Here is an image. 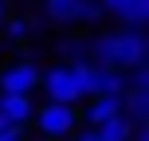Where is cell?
Here are the masks:
<instances>
[{
  "label": "cell",
  "instance_id": "4",
  "mask_svg": "<svg viewBox=\"0 0 149 141\" xmlns=\"http://www.w3.org/2000/svg\"><path fill=\"white\" fill-rule=\"evenodd\" d=\"M39 78H43V67H39L31 55H16L0 67V94H36Z\"/></svg>",
  "mask_w": 149,
  "mask_h": 141
},
{
  "label": "cell",
  "instance_id": "8",
  "mask_svg": "<svg viewBox=\"0 0 149 141\" xmlns=\"http://www.w3.org/2000/svg\"><path fill=\"white\" fill-rule=\"evenodd\" d=\"M0 118H8L12 126L28 129L31 118H36V98H28V94H0Z\"/></svg>",
  "mask_w": 149,
  "mask_h": 141
},
{
  "label": "cell",
  "instance_id": "14",
  "mask_svg": "<svg viewBox=\"0 0 149 141\" xmlns=\"http://www.w3.org/2000/svg\"><path fill=\"white\" fill-rule=\"evenodd\" d=\"M71 141H98V137H94V129H82V126H79V133H74Z\"/></svg>",
  "mask_w": 149,
  "mask_h": 141
},
{
  "label": "cell",
  "instance_id": "7",
  "mask_svg": "<svg viewBox=\"0 0 149 141\" xmlns=\"http://www.w3.org/2000/svg\"><path fill=\"white\" fill-rule=\"evenodd\" d=\"M39 31H43V20H39L36 12H12L0 24V35H4L8 43H31Z\"/></svg>",
  "mask_w": 149,
  "mask_h": 141
},
{
  "label": "cell",
  "instance_id": "12",
  "mask_svg": "<svg viewBox=\"0 0 149 141\" xmlns=\"http://www.w3.org/2000/svg\"><path fill=\"white\" fill-rule=\"evenodd\" d=\"M0 141H24V129L12 126L8 118H0Z\"/></svg>",
  "mask_w": 149,
  "mask_h": 141
},
{
  "label": "cell",
  "instance_id": "1",
  "mask_svg": "<svg viewBox=\"0 0 149 141\" xmlns=\"http://www.w3.org/2000/svg\"><path fill=\"white\" fill-rule=\"evenodd\" d=\"M86 59L106 71H134L149 63V39L137 28H98L86 35Z\"/></svg>",
  "mask_w": 149,
  "mask_h": 141
},
{
  "label": "cell",
  "instance_id": "10",
  "mask_svg": "<svg viewBox=\"0 0 149 141\" xmlns=\"http://www.w3.org/2000/svg\"><path fill=\"white\" fill-rule=\"evenodd\" d=\"M55 55H59V63H79V59H86V35L67 31V35L55 43Z\"/></svg>",
  "mask_w": 149,
  "mask_h": 141
},
{
  "label": "cell",
  "instance_id": "15",
  "mask_svg": "<svg viewBox=\"0 0 149 141\" xmlns=\"http://www.w3.org/2000/svg\"><path fill=\"white\" fill-rule=\"evenodd\" d=\"M8 16H12V4H8V0H0V24H4Z\"/></svg>",
  "mask_w": 149,
  "mask_h": 141
},
{
  "label": "cell",
  "instance_id": "13",
  "mask_svg": "<svg viewBox=\"0 0 149 141\" xmlns=\"http://www.w3.org/2000/svg\"><path fill=\"white\" fill-rule=\"evenodd\" d=\"M130 141H149V126H134V133H130Z\"/></svg>",
  "mask_w": 149,
  "mask_h": 141
},
{
  "label": "cell",
  "instance_id": "2",
  "mask_svg": "<svg viewBox=\"0 0 149 141\" xmlns=\"http://www.w3.org/2000/svg\"><path fill=\"white\" fill-rule=\"evenodd\" d=\"M39 20L55 24L59 31H79V28H102L106 16L98 8V0H43L39 4Z\"/></svg>",
  "mask_w": 149,
  "mask_h": 141
},
{
  "label": "cell",
  "instance_id": "11",
  "mask_svg": "<svg viewBox=\"0 0 149 141\" xmlns=\"http://www.w3.org/2000/svg\"><path fill=\"white\" fill-rule=\"evenodd\" d=\"M130 133H134V126L126 122V114H122V118L102 122V126L94 129V137H98V141H130Z\"/></svg>",
  "mask_w": 149,
  "mask_h": 141
},
{
  "label": "cell",
  "instance_id": "5",
  "mask_svg": "<svg viewBox=\"0 0 149 141\" xmlns=\"http://www.w3.org/2000/svg\"><path fill=\"white\" fill-rule=\"evenodd\" d=\"M39 90L47 94V102H63V106H79L82 102V90H79V78H74L71 63H51V67H43Z\"/></svg>",
  "mask_w": 149,
  "mask_h": 141
},
{
  "label": "cell",
  "instance_id": "9",
  "mask_svg": "<svg viewBox=\"0 0 149 141\" xmlns=\"http://www.w3.org/2000/svg\"><path fill=\"white\" fill-rule=\"evenodd\" d=\"M126 102V122L130 126H149V86H130L122 94Z\"/></svg>",
  "mask_w": 149,
  "mask_h": 141
},
{
  "label": "cell",
  "instance_id": "6",
  "mask_svg": "<svg viewBox=\"0 0 149 141\" xmlns=\"http://www.w3.org/2000/svg\"><path fill=\"white\" fill-rule=\"evenodd\" d=\"M106 20H114L118 28H137L145 31L149 24V0H98Z\"/></svg>",
  "mask_w": 149,
  "mask_h": 141
},
{
  "label": "cell",
  "instance_id": "16",
  "mask_svg": "<svg viewBox=\"0 0 149 141\" xmlns=\"http://www.w3.org/2000/svg\"><path fill=\"white\" fill-rule=\"evenodd\" d=\"M0 43H4V35H0Z\"/></svg>",
  "mask_w": 149,
  "mask_h": 141
},
{
  "label": "cell",
  "instance_id": "3",
  "mask_svg": "<svg viewBox=\"0 0 149 141\" xmlns=\"http://www.w3.org/2000/svg\"><path fill=\"white\" fill-rule=\"evenodd\" d=\"M36 133L43 141H71L79 133V106H63V102H43L36 106V118H31Z\"/></svg>",
  "mask_w": 149,
  "mask_h": 141
}]
</instances>
